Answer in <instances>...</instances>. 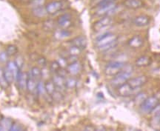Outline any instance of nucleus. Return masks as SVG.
Listing matches in <instances>:
<instances>
[{
	"label": "nucleus",
	"mask_w": 160,
	"mask_h": 131,
	"mask_svg": "<svg viewBox=\"0 0 160 131\" xmlns=\"http://www.w3.org/2000/svg\"><path fill=\"white\" fill-rule=\"evenodd\" d=\"M160 104V97L157 95L147 97L140 104V108L145 114H151Z\"/></svg>",
	"instance_id": "1"
},
{
	"label": "nucleus",
	"mask_w": 160,
	"mask_h": 131,
	"mask_svg": "<svg viewBox=\"0 0 160 131\" xmlns=\"http://www.w3.org/2000/svg\"><path fill=\"white\" fill-rule=\"evenodd\" d=\"M131 70H123L121 71V72L118 73V74L116 75V76H113V78L111 80V85H113V87H117L121 86L122 85L125 84V83L128 82L129 81V79L131 78Z\"/></svg>",
	"instance_id": "2"
},
{
	"label": "nucleus",
	"mask_w": 160,
	"mask_h": 131,
	"mask_svg": "<svg viewBox=\"0 0 160 131\" xmlns=\"http://www.w3.org/2000/svg\"><path fill=\"white\" fill-rule=\"evenodd\" d=\"M125 63L119 61H113L108 63L105 67V73L107 76H114L125 68Z\"/></svg>",
	"instance_id": "3"
},
{
	"label": "nucleus",
	"mask_w": 160,
	"mask_h": 131,
	"mask_svg": "<svg viewBox=\"0 0 160 131\" xmlns=\"http://www.w3.org/2000/svg\"><path fill=\"white\" fill-rule=\"evenodd\" d=\"M116 41H118V36L117 35L111 33H105L97 37L96 44L97 47H100Z\"/></svg>",
	"instance_id": "4"
},
{
	"label": "nucleus",
	"mask_w": 160,
	"mask_h": 131,
	"mask_svg": "<svg viewBox=\"0 0 160 131\" xmlns=\"http://www.w3.org/2000/svg\"><path fill=\"white\" fill-rule=\"evenodd\" d=\"M112 19L108 16H105L94 22L93 25V29L95 31H101L106 27H108L112 24Z\"/></svg>",
	"instance_id": "5"
},
{
	"label": "nucleus",
	"mask_w": 160,
	"mask_h": 131,
	"mask_svg": "<svg viewBox=\"0 0 160 131\" xmlns=\"http://www.w3.org/2000/svg\"><path fill=\"white\" fill-rule=\"evenodd\" d=\"M148 82V77L145 76H139L135 78H131L128 83L133 87L134 90H139L140 87L145 85Z\"/></svg>",
	"instance_id": "6"
},
{
	"label": "nucleus",
	"mask_w": 160,
	"mask_h": 131,
	"mask_svg": "<svg viewBox=\"0 0 160 131\" xmlns=\"http://www.w3.org/2000/svg\"><path fill=\"white\" fill-rule=\"evenodd\" d=\"M136 90H134L128 82L117 87V93L119 96L122 97L131 96V95L134 94Z\"/></svg>",
	"instance_id": "7"
},
{
	"label": "nucleus",
	"mask_w": 160,
	"mask_h": 131,
	"mask_svg": "<svg viewBox=\"0 0 160 131\" xmlns=\"http://www.w3.org/2000/svg\"><path fill=\"white\" fill-rule=\"evenodd\" d=\"M63 7V2L62 1H53L45 6L46 11L48 14H55Z\"/></svg>",
	"instance_id": "8"
},
{
	"label": "nucleus",
	"mask_w": 160,
	"mask_h": 131,
	"mask_svg": "<svg viewBox=\"0 0 160 131\" xmlns=\"http://www.w3.org/2000/svg\"><path fill=\"white\" fill-rule=\"evenodd\" d=\"M58 25L61 27V29H68L71 26V17L68 13L60 16L57 20Z\"/></svg>",
	"instance_id": "9"
},
{
	"label": "nucleus",
	"mask_w": 160,
	"mask_h": 131,
	"mask_svg": "<svg viewBox=\"0 0 160 131\" xmlns=\"http://www.w3.org/2000/svg\"><path fill=\"white\" fill-rule=\"evenodd\" d=\"M71 45H73V46L77 47L78 48L82 50H85L87 47L88 45V40L85 36H79L75 37L71 41Z\"/></svg>",
	"instance_id": "10"
},
{
	"label": "nucleus",
	"mask_w": 160,
	"mask_h": 131,
	"mask_svg": "<svg viewBox=\"0 0 160 131\" xmlns=\"http://www.w3.org/2000/svg\"><path fill=\"white\" fill-rule=\"evenodd\" d=\"M117 8V4L114 2H111L108 4V5H103L102 7H98V11H97V14L99 16H104L107 15L111 12L113 11Z\"/></svg>",
	"instance_id": "11"
},
{
	"label": "nucleus",
	"mask_w": 160,
	"mask_h": 131,
	"mask_svg": "<svg viewBox=\"0 0 160 131\" xmlns=\"http://www.w3.org/2000/svg\"><path fill=\"white\" fill-rule=\"evenodd\" d=\"M52 81L54 83L56 87L57 90L60 91H62L66 88L65 87V78H64L62 76L58 74V73H54Z\"/></svg>",
	"instance_id": "12"
},
{
	"label": "nucleus",
	"mask_w": 160,
	"mask_h": 131,
	"mask_svg": "<svg viewBox=\"0 0 160 131\" xmlns=\"http://www.w3.org/2000/svg\"><path fill=\"white\" fill-rule=\"evenodd\" d=\"M82 70V65L79 61H75L71 62L67 67V71L71 76H77Z\"/></svg>",
	"instance_id": "13"
},
{
	"label": "nucleus",
	"mask_w": 160,
	"mask_h": 131,
	"mask_svg": "<svg viewBox=\"0 0 160 131\" xmlns=\"http://www.w3.org/2000/svg\"><path fill=\"white\" fill-rule=\"evenodd\" d=\"M150 18L146 15H139L136 17L133 20V23L137 27H145L150 24Z\"/></svg>",
	"instance_id": "14"
},
{
	"label": "nucleus",
	"mask_w": 160,
	"mask_h": 131,
	"mask_svg": "<svg viewBox=\"0 0 160 131\" xmlns=\"http://www.w3.org/2000/svg\"><path fill=\"white\" fill-rule=\"evenodd\" d=\"M144 44V40L139 35H136L131 38L128 41V45L130 47L133 49L140 48Z\"/></svg>",
	"instance_id": "15"
},
{
	"label": "nucleus",
	"mask_w": 160,
	"mask_h": 131,
	"mask_svg": "<svg viewBox=\"0 0 160 131\" xmlns=\"http://www.w3.org/2000/svg\"><path fill=\"white\" fill-rule=\"evenodd\" d=\"M28 79V73L22 72L20 73L19 78H18L17 83L18 84L19 89L21 90L25 91L27 90V82Z\"/></svg>",
	"instance_id": "16"
},
{
	"label": "nucleus",
	"mask_w": 160,
	"mask_h": 131,
	"mask_svg": "<svg viewBox=\"0 0 160 131\" xmlns=\"http://www.w3.org/2000/svg\"><path fill=\"white\" fill-rule=\"evenodd\" d=\"M123 5L127 8L137 10L142 8L143 7L144 3L142 0H125Z\"/></svg>",
	"instance_id": "17"
},
{
	"label": "nucleus",
	"mask_w": 160,
	"mask_h": 131,
	"mask_svg": "<svg viewBox=\"0 0 160 131\" xmlns=\"http://www.w3.org/2000/svg\"><path fill=\"white\" fill-rule=\"evenodd\" d=\"M152 63V59L151 57H149L148 56H141L138 58L135 61L136 66L139 67H148L151 65Z\"/></svg>",
	"instance_id": "18"
},
{
	"label": "nucleus",
	"mask_w": 160,
	"mask_h": 131,
	"mask_svg": "<svg viewBox=\"0 0 160 131\" xmlns=\"http://www.w3.org/2000/svg\"><path fill=\"white\" fill-rule=\"evenodd\" d=\"M37 80H36L33 77L29 76L28 74V79L27 82V90L30 93H33L34 92H37Z\"/></svg>",
	"instance_id": "19"
},
{
	"label": "nucleus",
	"mask_w": 160,
	"mask_h": 131,
	"mask_svg": "<svg viewBox=\"0 0 160 131\" xmlns=\"http://www.w3.org/2000/svg\"><path fill=\"white\" fill-rule=\"evenodd\" d=\"M33 11V14L34 15L35 17H39V18L45 17L46 15L48 14L47 11H46L45 7H44V6H40V7H33V11Z\"/></svg>",
	"instance_id": "20"
},
{
	"label": "nucleus",
	"mask_w": 160,
	"mask_h": 131,
	"mask_svg": "<svg viewBox=\"0 0 160 131\" xmlns=\"http://www.w3.org/2000/svg\"><path fill=\"white\" fill-rule=\"evenodd\" d=\"M45 87L46 93H47L48 95H49L50 96H51L53 94V93L57 90V87L55 86L54 83L53 82V81L52 80L47 81V82L45 83Z\"/></svg>",
	"instance_id": "21"
},
{
	"label": "nucleus",
	"mask_w": 160,
	"mask_h": 131,
	"mask_svg": "<svg viewBox=\"0 0 160 131\" xmlns=\"http://www.w3.org/2000/svg\"><path fill=\"white\" fill-rule=\"evenodd\" d=\"M71 36V32L68 31V29H61L55 32L54 36L57 39H65Z\"/></svg>",
	"instance_id": "22"
},
{
	"label": "nucleus",
	"mask_w": 160,
	"mask_h": 131,
	"mask_svg": "<svg viewBox=\"0 0 160 131\" xmlns=\"http://www.w3.org/2000/svg\"><path fill=\"white\" fill-rule=\"evenodd\" d=\"M29 76L33 77L36 80H39L42 76V70L39 67H33L28 73Z\"/></svg>",
	"instance_id": "23"
},
{
	"label": "nucleus",
	"mask_w": 160,
	"mask_h": 131,
	"mask_svg": "<svg viewBox=\"0 0 160 131\" xmlns=\"http://www.w3.org/2000/svg\"><path fill=\"white\" fill-rule=\"evenodd\" d=\"M12 124H13V122H12L11 119L4 118L0 121V129H1V130H10Z\"/></svg>",
	"instance_id": "24"
},
{
	"label": "nucleus",
	"mask_w": 160,
	"mask_h": 131,
	"mask_svg": "<svg viewBox=\"0 0 160 131\" xmlns=\"http://www.w3.org/2000/svg\"><path fill=\"white\" fill-rule=\"evenodd\" d=\"M4 71V76H5V78L7 81V82L8 84H11L13 81H15V77H14V74L12 72L11 70H9L7 67H5V68L3 69Z\"/></svg>",
	"instance_id": "25"
},
{
	"label": "nucleus",
	"mask_w": 160,
	"mask_h": 131,
	"mask_svg": "<svg viewBox=\"0 0 160 131\" xmlns=\"http://www.w3.org/2000/svg\"><path fill=\"white\" fill-rule=\"evenodd\" d=\"M118 43H119L118 42V41H113V42L108 44V45H106L105 46L98 47V49H99L100 51H102V52H108V51L114 49L115 47H117L118 45Z\"/></svg>",
	"instance_id": "26"
},
{
	"label": "nucleus",
	"mask_w": 160,
	"mask_h": 131,
	"mask_svg": "<svg viewBox=\"0 0 160 131\" xmlns=\"http://www.w3.org/2000/svg\"><path fill=\"white\" fill-rule=\"evenodd\" d=\"M77 82L76 79L71 77V78L65 79V87L68 89H73L77 86Z\"/></svg>",
	"instance_id": "27"
},
{
	"label": "nucleus",
	"mask_w": 160,
	"mask_h": 131,
	"mask_svg": "<svg viewBox=\"0 0 160 131\" xmlns=\"http://www.w3.org/2000/svg\"><path fill=\"white\" fill-rule=\"evenodd\" d=\"M82 52V50L78 48L77 47L73 46V45H71V47H69V49L68 50V56H78L80 53Z\"/></svg>",
	"instance_id": "28"
},
{
	"label": "nucleus",
	"mask_w": 160,
	"mask_h": 131,
	"mask_svg": "<svg viewBox=\"0 0 160 131\" xmlns=\"http://www.w3.org/2000/svg\"><path fill=\"white\" fill-rule=\"evenodd\" d=\"M5 52L7 53V54L8 56H15L18 53V47L16 45H10L7 47L6 48Z\"/></svg>",
	"instance_id": "29"
},
{
	"label": "nucleus",
	"mask_w": 160,
	"mask_h": 131,
	"mask_svg": "<svg viewBox=\"0 0 160 131\" xmlns=\"http://www.w3.org/2000/svg\"><path fill=\"white\" fill-rule=\"evenodd\" d=\"M46 93L45 91V83L42 81H39L37 83V94L39 95H43Z\"/></svg>",
	"instance_id": "30"
},
{
	"label": "nucleus",
	"mask_w": 160,
	"mask_h": 131,
	"mask_svg": "<svg viewBox=\"0 0 160 131\" xmlns=\"http://www.w3.org/2000/svg\"><path fill=\"white\" fill-rule=\"evenodd\" d=\"M61 68L62 67L59 64V62H58V61H52L51 66H50V70L53 73H57Z\"/></svg>",
	"instance_id": "31"
},
{
	"label": "nucleus",
	"mask_w": 160,
	"mask_h": 131,
	"mask_svg": "<svg viewBox=\"0 0 160 131\" xmlns=\"http://www.w3.org/2000/svg\"><path fill=\"white\" fill-rule=\"evenodd\" d=\"M9 84L7 82L6 79L4 76V71L2 67H0V86H2L4 88L8 86Z\"/></svg>",
	"instance_id": "32"
},
{
	"label": "nucleus",
	"mask_w": 160,
	"mask_h": 131,
	"mask_svg": "<svg viewBox=\"0 0 160 131\" xmlns=\"http://www.w3.org/2000/svg\"><path fill=\"white\" fill-rule=\"evenodd\" d=\"M45 2V0H31L30 2V5L33 7H40V6H43Z\"/></svg>",
	"instance_id": "33"
},
{
	"label": "nucleus",
	"mask_w": 160,
	"mask_h": 131,
	"mask_svg": "<svg viewBox=\"0 0 160 131\" xmlns=\"http://www.w3.org/2000/svg\"><path fill=\"white\" fill-rule=\"evenodd\" d=\"M51 98L54 101L58 102V101H61L62 99H63V96L62 94L61 91L59 90H57L54 93H53V94L51 96Z\"/></svg>",
	"instance_id": "34"
},
{
	"label": "nucleus",
	"mask_w": 160,
	"mask_h": 131,
	"mask_svg": "<svg viewBox=\"0 0 160 131\" xmlns=\"http://www.w3.org/2000/svg\"><path fill=\"white\" fill-rule=\"evenodd\" d=\"M54 27V22L51 20L46 21L45 24H44V28L45 29V31H51V30H53Z\"/></svg>",
	"instance_id": "35"
},
{
	"label": "nucleus",
	"mask_w": 160,
	"mask_h": 131,
	"mask_svg": "<svg viewBox=\"0 0 160 131\" xmlns=\"http://www.w3.org/2000/svg\"><path fill=\"white\" fill-rule=\"evenodd\" d=\"M16 65H17V67H19V69H22V67H23V65H24V59L23 57L22 56H18L17 57V59H16V60L14 61Z\"/></svg>",
	"instance_id": "36"
},
{
	"label": "nucleus",
	"mask_w": 160,
	"mask_h": 131,
	"mask_svg": "<svg viewBox=\"0 0 160 131\" xmlns=\"http://www.w3.org/2000/svg\"><path fill=\"white\" fill-rule=\"evenodd\" d=\"M58 62H59V64L60 65V66H61L62 68H64V67H68V60L65 57H64V56L60 57V58L59 59V60H58Z\"/></svg>",
	"instance_id": "37"
},
{
	"label": "nucleus",
	"mask_w": 160,
	"mask_h": 131,
	"mask_svg": "<svg viewBox=\"0 0 160 131\" xmlns=\"http://www.w3.org/2000/svg\"><path fill=\"white\" fill-rule=\"evenodd\" d=\"M137 96V99L136 100L138 101V102H139V104H141L143 102V101L147 98V96H145V93H138Z\"/></svg>",
	"instance_id": "38"
},
{
	"label": "nucleus",
	"mask_w": 160,
	"mask_h": 131,
	"mask_svg": "<svg viewBox=\"0 0 160 131\" xmlns=\"http://www.w3.org/2000/svg\"><path fill=\"white\" fill-rule=\"evenodd\" d=\"M10 130L21 131V130H23V128H22V127L20 125V124H16V123H13V124H12V126H11V129H10Z\"/></svg>",
	"instance_id": "39"
},
{
	"label": "nucleus",
	"mask_w": 160,
	"mask_h": 131,
	"mask_svg": "<svg viewBox=\"0 0 160 131\" xmlns=\"http://www.w3.org/2000/svg\"><path fill=\"white\" fill-rule=\"evenodd\" d=\"M37 63L38 65H40V66L44 67L46 66V65H47V60H46L45 57H39V58L37 59Z\"/></svg>",
	"instance_id": "40"
},
{
	"label": "nucleus",
	"mask_w": 160,
	"mask_h": 131,
	"mask_svg": "<svg viewBox=\"0 0 160 131\" xmlns=\"http://www.w3.org/2000/svg\"><path fill=\"white\" fill-rule=\"evenodd\" d=\"M9 56L7 54L6 52H2L0 53V61L1 62H5V61H8V57Z\"/></svg>",
	"instance_id": "41"
},
{
	"label": "nucleus",
	"mask_w": 160,
	"mask_h": 131,
	"mask_svg": "<svg viewBox=\"0 0 160 131\" xmlns=\"http://www.w3.org/2000/svg\"><path fill=\"white\" fill-rule=\"evenodd\" d=\"M85 130H94V128H90V127H87V128H85Z\"/></svg>",
	"instance_id": "42"
},
{
	"label": "nucleus",
	"mask_w": 160,
	"mask_h": 131,
	"mask_svg": "<svg viewBox=\"0 0 160 131\" xmlns=\"http://www.w3.org/2000/svg\"><path fill=\"white\" fill-rule=\"evenodd\" d=\"M0 130H1V129H0Z\"/></svg>",
	"instance_id": "43"
}]
</instances>
